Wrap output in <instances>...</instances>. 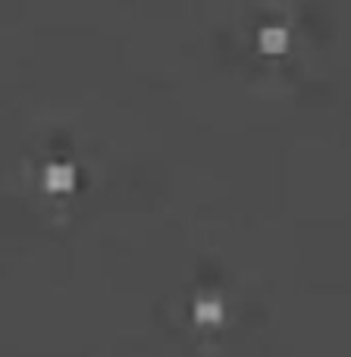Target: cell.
I'll return each instance as SVG.
<instances>
[{"mask_svg": "<svg viewBox=\"0 0 351 357\" xmlns=\"http://www.w3.org/2000/svg\"><path fill=\"white\" fill-rule=\"evenodd\" d=\"M257 41H260V50H267V54H283L289 47V31L279 29V25H267Z\"/></svg>", "mask_w": 351, "mask_h": 357, "instance_id": "6da1fadb", "label": "cell"}, {"mask_svg": "<svg viewBox=\"0 0 351 357\" xmlns=\"http://www.w3.org/2000/svg\"><path fill=\"white\" fill-rule=\"evenodd\" d=\"M195 320L197 323H220L223 320L220 301H197L195 304Z\"/></svg>", "mask_w": 351, "mask_h": 357, "instance_id": "7a4b0ae2", "label": "cell"}, {"mask_svg": "<svg viewBox=\"0 0 351 357\" xmlns=\"http://www.w3.org/2000/svg\"><path fill=\"white\" fill-rule=\"evenodd\" d=\"M69 169H57V173H50V182L57 185V188H69Z\"/></svg>", "mask_w": 351, "mask_h": 357, "instance_id": "3957f363", "label": "cell"}]
</instances>
